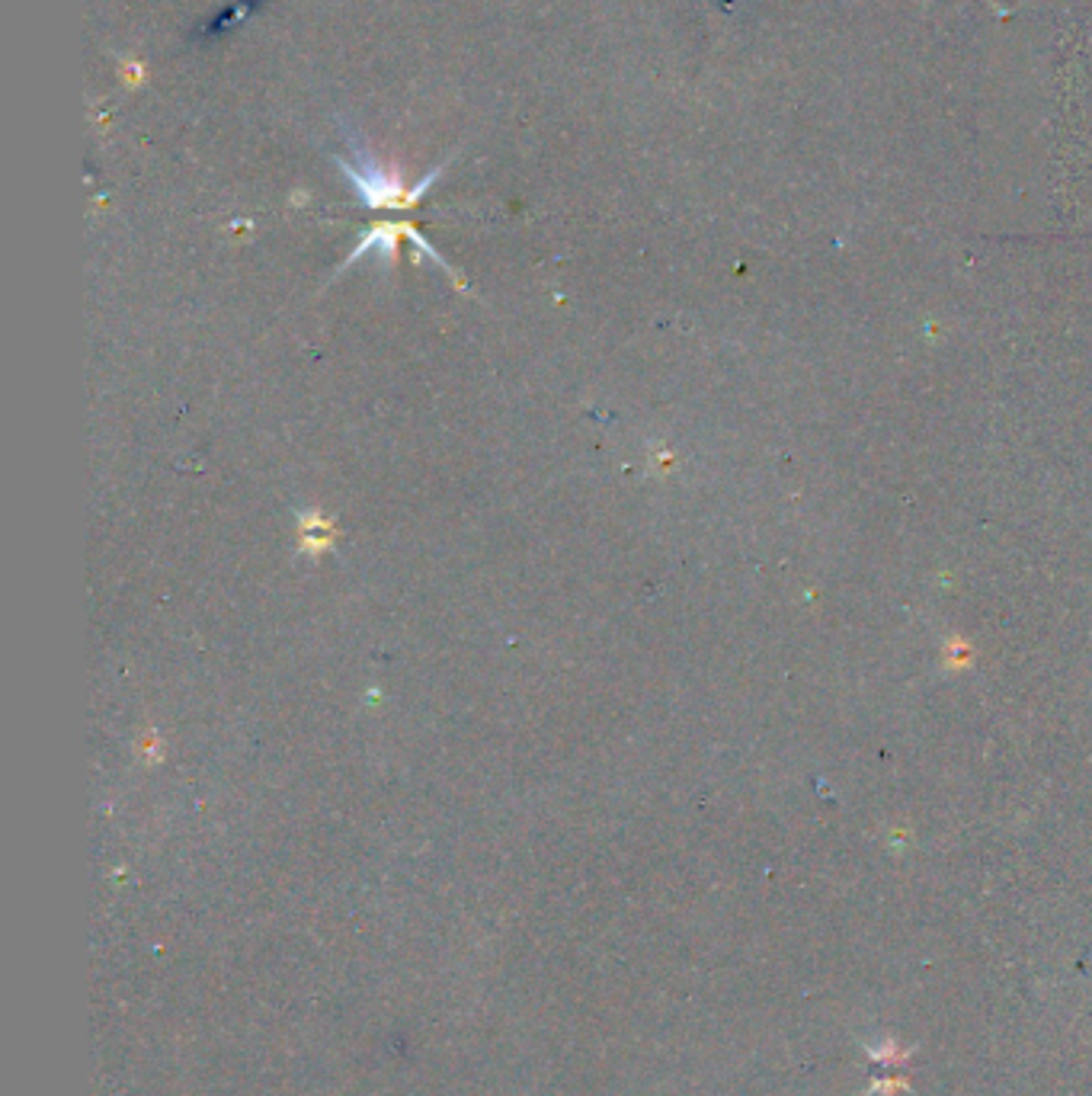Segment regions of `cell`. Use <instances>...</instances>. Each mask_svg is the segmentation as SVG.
Wrapping results in <instances>:
<instances>
[{
	"label": "cell",
	"instance_id": "1",
	"mask_svg": "<svg viewBox=\"0 0 1092 1096\" xmlns=\"http://www.w3.org/2000/svg\"><path fill=\"white\" fill-rule=\"evenodd\" d=\"M349 145H352V164L343 158H337V164L346 173V180L355 190V196H360L369 209H411L443 173V167H436V170H429L420 184L411 187L397 170L382 167V161H375L366 148H360L355 141H349Z\"/></svg>",
	"mask_w": 1092,
	"mask_h": 1096
},
{
	"label": "cell",
	"instance_id": "3",
	"mask_svg": "<svg viewBox=\"0 0 1092 1096\" xmlns=\"http://www.w3.org/2000/svg\"><path fill=\"white\" fill-rule=\"evenodd\" d=\"M866 1049H869V1055H872L875 1061H884V1064H904V1061H910V1049H904V1045H894L891 1039H884V1042H878V1045H866Z\"/></svg>",
	"mask_w": 1092,
	"mask_h": 1096
},
{
	"label": "cell",
	"instance_id": "2",
	"mask_svg": "<svg viewBox=\"0 0 1092 1096\" xmlns=\"http://www.w3.org/2000/svg\"><path fill=\"white\" fill-rule=\"evenodd\" d=\"M408 235H414V228H411V225H375L372 232H369L360 244H355V250L349 253L346 267H352L355 260L369 257V253H375V257L382 260V263H385V260H388V263H394V257H397V244H401V238H408Z\"/></svg>",
	"mask_w": 1092,
	"mask_h": 1096
}]
</instances>
